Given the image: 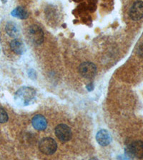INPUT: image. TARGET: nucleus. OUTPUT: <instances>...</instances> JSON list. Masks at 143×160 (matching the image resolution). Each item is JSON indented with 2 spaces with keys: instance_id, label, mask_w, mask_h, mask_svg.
I'll use <instances>...</instances> for the list:
<instances>
[{
  "instance_id": "obj_15",
  "label": "nucleus",
  "mask_w": 143,
  "mask_h": 160,
  "mask_svg": "<svg viewBox=\"0 0 143 160\" xmlns=\"http://www.w3.org/2000/svg\"><path fill=\"white\" fill-rule=\"evenodd\" d=\"M87 90H88L89 91H92V90H93V88H94L93 84H92V83H91V84H89L88 86H87Z\"/></svg>"
},
{
  "instance_id": "obj_3",
  "label": "nucleus",
  "mask_w": 143,
  "mask_h": 160,
  "mask_svg": "<svg viewBox=\"0 0 143 160\" xmlns=\"http://www.w3.org/2000/svg\"><path fill=\"white\" fill-rule=\"evenodd\" d=\"M126 152L129 157L132 158H143V142L135 141L128 146L126 149Z\"/></svg>"
},
{
  "instance_id": "obj_5",
  "label": "nucleus",
  "mask_w": 143,
  "mask_h": 160,
  "mask_svg": "<svg viewBox=\"0 0 143 160\" xmlns=\"http://www.w3.org/2000/svg\"><path fill=\"white\" fill-rule=\"evenodd\" d=\"M79 73L85 78H92L97 74V67L91 62H84L79 66Z\"/></svg>"
},
{
  "instance_id": "obj_13",
  "label": "nucleus",
  "mask_w": 143,
  "mask_h": 160,
  "mask_svg": "<svg viewBox=\"0 0 143 160\" xmlns=\"http://www.w3.org/2000/svg\"><path fill=\"white\" fill-rule=\"evenodd\" d=\"M8 119L9 117L7 112L5 111L4 108L0 107V123H6L8 121Z\"/></svg>"
},
{
  "instance_id": "obj_9",
  "label": "nucleus",
  "mask_w": 143,
  "mask_h": 160,
  "mask_svg": "<svg viewBox=\"0 0 143 160\" xmlns=\"http://www.w3.org/2000/svg\"><path fill=\"white\" fill-rule=\"evenodd\" d=\"M32 126L37 130H44L47 126V122L45 119V117L41 115H37L32 118Z\"/></svg>"
},
{
  "instance_id": "obj_12",
  "label": "nucleus",
  "mask_w": 143,
  "mask_h": 160,
  "mask_svg": "<svg viewBox=\"0 0 143 160\" xmlns=\"http://www.w3.org/2000/svg\"><path fill=\"white\" fill-rule=\"evenodd\" d=\"M11 15L15 16V17L21 19H25L28 17L29 14H28V11L24 7L18 6V7L15 8L11 11Z\"/></svg>"
},
{
  "instance_id": "obj_2",
  "label": "nucleus",
  "mask_w": 143,
  "mask_h": 160,
  "mask_svg": "<svg viewBox=\"0 0 143 160\" xmlns=\"http://www.w3.org/2000/svg\"><path fill=\"white\" fill-rule=\"evenodd\" d=\"M39 150L44 154L50 155L56 152L57 148V142L50 137H45L40 141L39 145Z\"/></svg>"
},
{
  "instance_id": "obj_6",
  "label": "nucleus",
  "mask_w": 143,
  "mask_h": 160,
  "mask_svg": "<svg viewBox=\"0 0 143 160\" xmlns=\"http://www.w3.org/2000/svg\"><path fill=\"white\" fill-rule=\"evenodd\" d=\"M55 135L62 142H67L72 138V131L67 124H60L55 128Z\"/></svg>"
},
{
  "instance_id": "obj_10",
  "label": "nucleus",
  "mask_w": 143,
  "mask_h": 160,
  "mask_svg": "<svg viewBox=\"0 0 143 160\" xmlns=\"http://www.w3.org/2000/svg\"><path fill=\"white\" fill-rule=\"evenodd\" d=\"M9 46H10L11 50L15 53L17 54V55H22L25 51V46L24 43H23L22 41H21L20 39L17 38L13 39L10 42Z\"/></svg>"
},
{
  "instance_id": "obj_14",
  "label": "nucleus",
  "mask_w": 143,
  "mask_h": 160,
  "mask_svg": "<svg viewBox=\"0 0 143 160\" xmlns=\"http://www.w3.org/2000/svg\"><path fill=\"white\" fill-rule=\"evenodd\" d=\"M138 52H139V54L141 56H143V45L141 46L139 48V51H138Z\"/></svg>"
},
{
  "instance_id": "obj_8",
  "label": "nucleus",
  "mask_w": 143,
  "mask_h": 160,
  "mask_svg": "<svg viewBox=\"0 0 143 160\" xmlns=\"http://www.w3.org/2000/svg\"><path fill=\"white\" fill-rule=\"evenodd\" d=\"M96 140H97L98 144L105 147L111 142L112 138L108 131L106 130H101L98 132L96 135Z\"/></svg>"
},
{
  "instance_id": "obj_11",
  "label": "nucleus",
  "mask_w": 143,
  "mask_h": 160,
  "mask_svg": "<svg viewBox=\"0 0 143 160\" xmlns=\"http://www.w3.org/2000/svg\"><path fill=\"white\" fill-rule=\"evenodd\" d=\"M5 30L7 34L10 37H12V38H17L19 35H20V30H19L17 26L14 22H9L7 23Z\"/></svg>"
},
{
  "instance_id": "obj_1",
  "label": "nucleus",
  "mask_w": 143,
  "mask_h": 160,
  "mask_svg": "<svg viewBox=\"0 0 143 160\" xmlns=\"http://www.w3.org/2000/svg\"><path fill=\"white\" fill-rule=\"evenodd\" d=\"M35 95L36 92L34 89L29 87H22L16 93L15 100L21 106H26L33 102Z\"/></svg>"
},
{
  "instance_id": "obj_4",
  "label": "nucleus",
  "mask_w": 143,
  "mask_h": 160,
  "mask_svg": "<svg viewBox=\"0 0 143 160\" xmlns=\"http://www.w3.org/2000/svg\"><path fill=\"white\" fill-rule=\"evenodd\" d=\"M28 36L29 39L37 45L41 44L44 41L43 31L37 25L30 26L28 29Z\"/></svg>"
},
{
  "instance_id": "obj_7",
  "label": "nucleus",
  "mask_w": 143,
  "mask_h": 160,
  "mask_svg": "<svg viewBox=\"0 0 143 160\" xmlns=\"http://www.w3.org/2000/svg\"><path fill=\"white\" fill-rule=\"evenodd\" d=\"M130 17L133 21L140 20L143 17V2L137 0L132 4L130 9Z\"/></svg>"
}]
</instances>
